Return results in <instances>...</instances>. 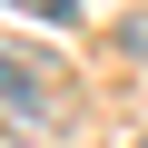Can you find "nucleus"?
Wrapping results in <instances>:
<instances>
[{"mask_svg":"<svg viewBox=\"0 0 148 148\" xmlns=\"http://www.w3.org/2000/svg\"><path fill=\"white\" fill-rule=\"evenodd\" d=\"M49 79H59V69H30L20 49H0V119H10V128H49V119H59Z\"/></svg>","mask_w":148,"mask_h":148,"instance_id":"1","label":"nucleus"},{"mask_svg":"<svg viewBox=\"0 0 148 148\" xmlns=\"http://www.w3.org/2000/svg\"><path fill=\"white\" fill-rule=\"evenodd\" d=\"M138 148H148V138H138Z\"/></svg>","mask_w":148,"mask_h":148,"instance_id":"4","label":"nucleus"},{"mask_svg":"<svg viewBox=\"0 0 148 148\" xmlns=\"http://www.w3.org/2000/svg\"><path fill=\"white\" fill-rule=\"evenodd\" d=\"M10 10H30V20H79V0H10Z\"/></svg>","mask_w":148,"mask_h":148,"instance_id":"2","label":"nucleus"},{"mask_svg":"<svg viewBox=\"0 0 148 148\" xmlns=\"http://www.w3.org/2000/svg\"><path fill=\"white\" fill-rule=\"evenodd\" d=\"M119 49H138V59H148V20H128V30H119Z\"/></svg>","mask_w":148,"mask_h":148,"instance_id":"3","label":"nucleus"}]
</instances>
